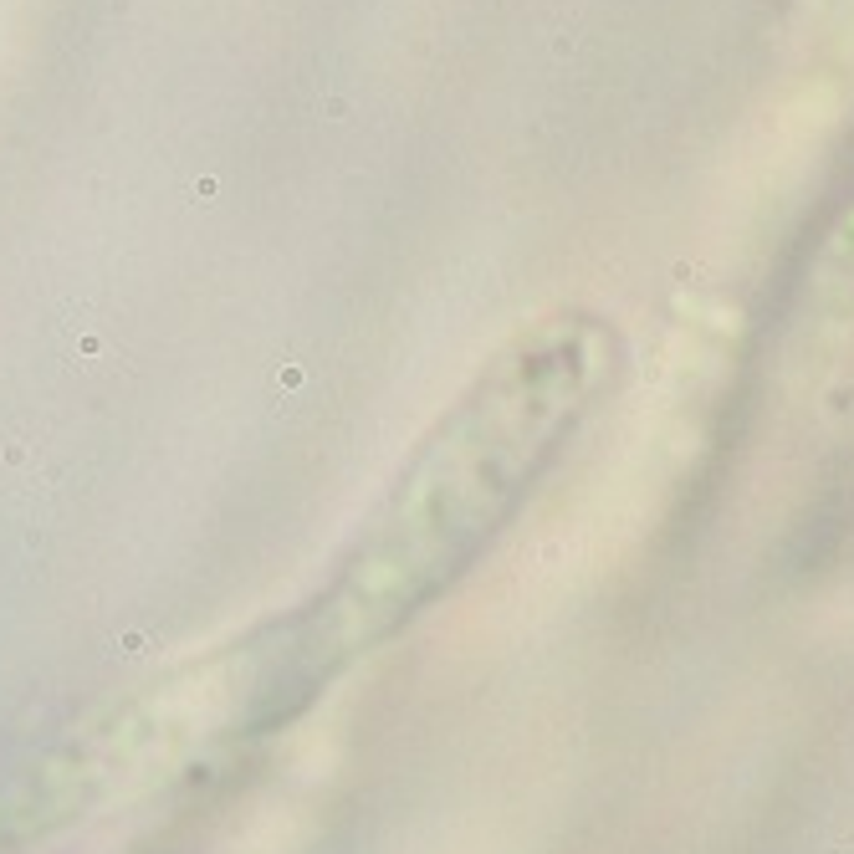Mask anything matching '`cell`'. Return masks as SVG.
Returning <instances> with one entry per match:
<instances>
[{
  "instance_id": "6da1fadb",
  "label": "cell",
  "mask_w": 854,
  "mask_h": 854,
  "mask_svg": "<svg viewBox=\"0 0 854 854\" xmlns=\"http://www.w3.org/2000/svg\"><path fill=\"white\" fill-rule=\"evenodd\" d=\"M609 374L614 338L594 318H558L511 343L399 481L327 603V624L369 639L451 583L553 466Z\"/></svg>"
}]
</instances>
